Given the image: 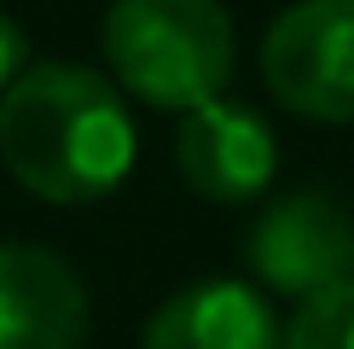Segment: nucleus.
<instances>
[{"label": "nucleus", "instance_id": "obj_1", "mask_svg": "<svg viewBox=\"0 0 354 349\" xmlns=\"http://www.w3.org/2000/svg\"><path fill=\"white\" fill-rule=\"evenodd\" d=\"M0 157L24 193L93 204L134 169V116L87 64H29L0 93Z\"/></svg>", "mask_w": 354, "mask_h": 349}, {"label": "nucleus", "instance_id": "obj_3", "mask_svg": "<svg viewBox=\"0 0 354 349\" xmlns=\"http://www.w3.org/2000/svg\"><path fill=\"white\" fill-rule=\"evenodd\" d=\"M261 76L308 123H354V0H297L261 35Z\"/></svg>", "mask_w": 354, "mask_h": 349}, {"label": "nucleus", "instance_id": "obj_4", "mask_svg": "<svg viewBox=\"0 0 354 349\" xmlns=\"http://www.w3.org/2000/svg\"><path fill=\"white\" fill-rule=\"evenodd\" d=\"M250 274L285 297H319L354 280V215L326 186H297L256 215L244 239Z\"/></svg>", "mask_w": 354, "mask_h": 349}, {"label": "nucleus", "instance_id": "obj_5", "mask_svg": "<svg viewBox=\"0 0 354 349\" xmlns=\"http://www.w3.org/2000/svg\"><path fill=\"white\" fill-rule=\"evenodd\" d=\"M174 163L186 186L209 204H250L273 186L279 174V140L268 116L239 105V99H209V105L180 116L174 134Z\"/></svg>", "mask_w": 354, "mask_h": 349}, {"label": "nucleus", "instance_id": "obj_7", "mask_svg": "<svg viewBox=\"0 0 354 349\" xmlns=\"http://www.w3.org/2000/svg\"><path fill=\"white\" fill-rule=\"evenodd\" d=\"M140 349H285V326L256 285L192 280L145 320Z\"/></svg>", "mask_w": 354, "mask_h": 349}, {"label": "nucleus", "instance_id": "obj_2", "mask_svg": "<svg viewBox=\"0 0 354 349\" xmlns=\"http://www.w3.org/2000/svg\"><path fill=\"white\" fill-rule=\"evenodd\" d=\"M105 58L140 105L186 116L227 93L239 41L221 0H111Z\"/></svg>", "mask_w": 354, "mask_h": 349}, {"label": "nucleus", "instance_id": "obj_9", "mask_svg": "<svg viewBox=\"0 0 354 349\" xmlns=\"http://www.w3.org/2000/svg\"><path fill=\"white\" fill-rule=\"evenodd\" d=\"M24 70H29V35L6 18V12H0V93H6Z\"/></svg>", "mask_w": 354, "mask_h": 349}, {"label": "nucleus", "instance_id": "obj_8", "mask_svg": "<svg viewBox=\"0 0 354 349\" xmlns=\"http://www.w3.org/2000/svg\"><path fill=\"white\" fill-rule=\"evenodd\" d=\"M285 349H354V280L302 297L285 326Z\"/></svg>", "mask_w": 354, "mask_h": 349}, {"label": "nucleus", "instance_id": "obj_6", "mask_svg": "<svg viewBox=\"0 0 354 349\" xmlns=\"http://www.w3.org/2000/svg\"><path fill=\"white\" fill-rule=\"evenodd\" d=\"M87 285L64 256L0 239V349H82Z\"/></svg>", "mask_w": 354, "mask_h": 349}]
</instances>
